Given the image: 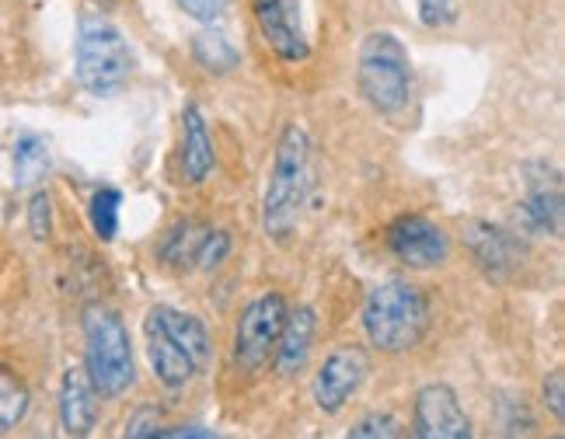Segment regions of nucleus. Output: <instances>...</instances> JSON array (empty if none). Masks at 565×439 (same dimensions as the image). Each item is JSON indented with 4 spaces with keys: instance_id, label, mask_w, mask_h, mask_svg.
Masks as SVG:
<instances>
[{
    "instance_id": "obj_1",
    "label": "nucleus",
    "mask_w": 565,
    "mask_h": 439,
    "mask_svg": "<svg viewBox=\"0 0 565 439\" xmlns=\"http://www.w3.org/2000/svg\"><path fill=\"white\" fill-rule=\"evenodd\" d=\"M311 192H315V147L308 129L290 122L279 133L269 182L263 192V213H258L263 234L269 240L287 245L300 227V216L311 203Z\"/></svg>"
},
{
    "instance_id": "obj_2",
    "label": "nucleus",
    "mask_w": 565,
    "mask_h": 439,
    "mask_svg": "<svg viewBox=\"0 0 565 439\" xmlns=\"http://www.w3.org/2000/svg\"><path fill=\"white\" fill-rule=\"evenodd\" d=\"M429 297L412 279H384L366 293L363 335L377 353H412L429 332Z\"/></svg>"
},
{
    "instance_id": "obj_3",
    "label": "nucleus",
    "mask_w": 565,
    "mask_h": 439,
    "mask_svg": "<svg viewBox=\"0 0 565 439\" xmlns=\"http://www.w3.org/2000/svg\"><path fill=\"white\" fill-rule=\"evenodd\" d=\"M356 87L363 101L384 119L405 116L416 92V74H412V56L395 32H371L360 42L356 53Z\"/></svg>"
},
{
    "instance_id": "obj_4",
    "label": "nucleus",
    "mask_w": 565,
    "mask_h": 439,
    "mask_svg": "<svg viewBox=\"0 0 565 439\" xmlns=\"http://www.w3.org/2000/svg\"><path fill=\"white\" fill-rule=\"evenodd\" d=\"M134 74V53L113 18L81 14L74 39V77L92 98H113Z\"/></svg>"
},
{
    "instance_id": "obj_5",
    "label": "nucleus",
    "mask_w": 565,
    "mask_h": 439,
    "mask_svg": "<svg viewBox=\"0 0 565 439\" xmlns=\"http://www.w3.org/2000/svg\"><path fill=\"white\" fill-rule=\"evenodd\" d=\"M84 373L92 377L98 398L113 401L137 384L134 342L113 307L92 303L84 311Z\"/></svg>"
},
{
    "instance_id": "obj_6",
    "label": "nucleus",
    "mask_w": 565,
    "mask_h": 439,
    "mask_svg": "<svg viewBox=\"0 0 565 439\" xmlns=\"http://www.w3.org/2000/svg\"><path fill=\"white\" fill-rule=\"evenodd\" d=\"M290 303L282 293L269 290L263 297H255L234 328V366L245 373H263L276 353V342L282 332V321H287Z\"/></svg>"
},
{
    "instance_id": "obj_7",
    "label": "nucleus",
    "mask_w": 565,
    "mask_h": 439,
    "mask_svg": "<svg viewBox=\"0 0 565 439\" xmlns=\"http://www.w3.org/2000/svg\"><path fill=\"white\" fill-rule=\"evenodd\" d=\"M461 240L486 279L492 282H507L513 279L527 261V240L520 237V231L489 224V220H471L461 231Z\"/></svg>"
},
{
    "instance_id": "obj_8",
    "label": "nucleus",
    "mask_w": 565,
    "mask_h": 439,
    "mask_svg": "<svg viewBox=\"0 0 565 439\" xmlns=\"http://www.w3.org/2000/svg\"><path fill=\"white\" fill-rule=\"evenodd\" d=\"M384 245L391 258L402 261L412 272L437 269L450 258V240L440 224H433L423 213H402L395 224L384 231Z\"/></svg>"
},
{
    "instance_id": "obj_9",
    "label": "nucleus",
    "mask_w": 565,
    "mask_h": 439,
    "mask_svg": "<svg viewBox=\"0 0 565 439\" xmlns=\"http://www.w3.org/2000/svg\"><path fill=\"white\" fill-rule=\"evenodd\" d=\"M371 377V356H366L363 345H339L332 349L324 363L315 373V405L324 415H339L345 405L356 398V390L363 381Z\"/></svg>"
},
{
    "instance_id": "obj_10",
    "label": "nucleus",
    "mask_w": 565,
    "mask_h": 439,
    "mask_svg": "<svg viewBox=\"0 0 565 439\" xmlns=\"http://www.w3.org/2000/svg\"><path fill=\"white\" fill-rule=\"evenodd\" d=\"M527 192L516 206V231L527 237H562L565 200H562V174L548 164L527 168Z\"/></svg>"
},
{
    "instance_id": "obj_11",
    "label": "nucleus",
    "mask_w": 565,
    "mask_h": 439,
    "mask_svg": "<svg viewBox=\"0 0 565 439\" xmlns=\"http://www.w3.org/2000/svg\"><path fill=\"white\" fill-rule=\"evenodd\" d=\"M255 29L282 63H303L311 56V39L303 32L300 0H252Z\"/></svg>"
},
{
    "instance_id": "obj_12",
    "label": "nucleus",
    "mask_w": 565,
    "mask_h": 439,
    "mask_svg": "<svg viewBox=\"0 0 565 439\" xmlns=\"http://www.w3.org/2000/svg\"><path fill=\"white\" fill-rule=\"evenodd\" d=\"M471 419L450 384H426L412 405V436L419 439H471Z\"/></svg>"
},
{
    "instance_id": "obj_13",
    "label": "nucleus",
    "mask_w": 565,
    "mask_h": 439,
    "mask_svg": "<svg viewBox=\"0 0 565 439\" xmlns=\"http://www.w3.org/2000/svg\"><path fill=\"white\" fill-rule=\"evenodd\" d=\"M143 335H147V360H150V370H154V377L161 387L168 390H182L189 387L195 377H200V363H195L185 349L171 339L164 328L154 321V318H143Z\"/></svg>"
},
{
    "instance_id": "obj_14",
    "label": "nucleus",
    "mask_w": 565,
    "mask_h": 439,
    "mask_svg": "<svg viewBox=\"0 0 565 439\" xmlns=\"http://www.w3.org/2000/svg\"><path fill=\"white\" fill-rule=\"evenodd\" d=\"M98 390L92 377L84 373V366H71L60 381L56 394V411H60V426L67 436H88L98 422Z\"/></svg>"
},
{
    "instance_id": "obj_15",
    "label": "nucleus",
    "mask_w": 565,
    "mask_h": 439,
    "mask_svg": "<svg viewBox=\"0 0 565 439\" xmlns=\"http://www.w3.org/2000/svg\"><path fill=\"white\" fill-rule=\"evenodd\" d=\"M213 164H216V147L210 137V122L203 116V108L189 101L182 108V153H179L182 179L189 185H203L210 179Z\"/></svg>"
},
{
    "instance_id": "obj_16",
    "label": "nucleus",
    "mask_w": 565,
    "mask_h": 439,
    "mask_svg": "<svg viewBox=\"0 0 565 439\" xmlns=\"http://www.w3.org/2000/svg\"><path fill=\"white\" fill-rule=\"evenodd\" d=\"M315 332H318V314L315 307H290L287 321H282V332L276 342L273 363L279 370V377H294L311 360V345H315Z\"/></svg>"
},
{
    "instance_id": "obj_17",
    "label": "nucleus",
    "mask_w": 565,
    "mask_h": 439,
    "mask_svg": "<svg viewBox=\"0 0 565 439\" xmlns=\"http://www.w3.org/2000/svg\"><path fill=\"white\" fill-rule=\"evenodd\" d=\"M150 318H154L164 332L175 339L185 353L200 363V370L210 366V356H213V342H210V332H206V324L195 318V314H185L179 311V307H168V303H158V307H150L147 311Z\"/></svg>"
},
{
    "instance_id": "obj_18",
    "label": "nucleus",
    "mask_w": 565,
    "mask_h": 439,
    "mask_svg": "<svg viewBox=\"0 0 565 439\" xmlns=\"http://www.w3.org/2000/svg\"><path fill=\"white\" fill-rule=\"evenodd\" d=\"M210 227L200 224V220H179L164 231V237L158 240V258L168 269L179 272H192L195 269V255H200L203 240H206Z\"/></svg>"
},
{
    "instance_id": "obj_19",
    "label": "nucleus",
    "mask_w": 565,
    "mask_h": 439,
    "mask_svg": "<svg viewBox=\"0 0 565 439\" xmlns=\"http://www.w3.org/2000/svg\"><path fill=\"white\" fill-rule=\"evenodd\" d=\"M189 53L213 77L234 74L237 67H242V50H237L231 42V35L221 32L216 25H203L200 32H195L192 42H189Z\"/></svg>"
},
{
    "instance_id": "obj_20",
    "label": "nucleus",
    "mask_w": 565,
    "mask_h": 439,
    "mask_svg": "<svg viewBox=\"0 0 565 439\" xmlns=\"http://www.w3.org/2000/svg\"><path fill=\"white\" fill-rule=\"evenodd\" d=\"M11 168H14V185L21 189L39 185L50 171V143L39 133H21L11 150Z\"/></svg>"
},
{
    "instance_id": "obj_21",
    "label": "nucleus",
    "mask_w": 565,
    "mask_h": 439,
    "mask_svg": "<svg viewBox=\"0 0 565 439\" xmlns=\"http://www.w3.org/2000/svg\"><path fill=\"white\" fill-rule=\"evenodd\" d=\"M32 408V390L11 366H0V436L14 432Z\"/></svg>"
},
{
    "instance_id": "obj_22",
    "label": "nucleus",
    "mask_w": 565,
    "mask_h": 439,
    "mask_svg": "<svg viewBox=\"0 0 565 439\" xmlns=\"http://www.w3.org/2000/svg\"><path fill=\"white\" fill-rule=\"evenodd\" d=\"M119 210H122V192L113 185H102L95 189L92 203H88V220H92V231L102 245H113L116 234H119Z\"/></svg>"
},
{
    "instance_id": "obj_23",
    "label": "nucleus",
    "mask_w": 565,
    "mask_h": 439,
    "mask_svg": "<svg viewBox=\"0 0 565 439\" xmlns=\"http://www.w3.org/2000/svg\"><path fill=\"white\" fill-rule=\"evenodd\" d=\"M350 436L353 439H398V436H405V429H402V422L395 419V415L371 411V415H363V419L353 422Z\"/></svg>"
},
{
    "instance_id": "obj_24",
    "label": "nucleus",
    "mask_w": 565,
    "mask_h": 439,
    "mask_svg": "<svg viewBox=\"0 0 565 439\" xmlns=\"http://www.w3.org/2000/svg\"><path fill=\"white\" fill-rule=\"evenodd\" d=\"M29 234L35 240H50L53 234V200L46 189L32 192V200H29Z\"/></svg>"
},
{
    "instance_id": "obj_25",
    "label": "nucleus",
    "mask_w": 565,
    "mask_h": 439,
    "mask_svg": "<svg viewBox=\"0 0 565 439\" xmlns=\"http://www.w3.org/2000/svg\"><path fill=\"white\" fill-rule=\"evenodd\" d=\"M227 255H231V234L210 227V234H206V240H203L200 255H195V269H200V272H213L216 266H224V258H227Z\"/></svg>"
},
{
    "instance_id": "obj_26",
    "label": "nucleus",
    "mask_w": 565,
    "mask_h": 439,
    "mask_svg": "<svg viewBox=\"0 0 565 439\" xmlns=\"http://www.w3.org/2000/svg\"><path fill=\"white\" fill-rule=\"evenodd\" d=\"M161 429H164V422H161V408H158V405H140V408L126 419V436H129V439L158 436Z\"/></svg>"
},
{
    "instance_id": "obj_27",
    "label": "nucleus",
    "mask_w": 565,
    "mask_h": 439,
    "mask_svg": "<svg viewBox=\"0 0 565 439\" xmlns=\"http://www.w3.org/2000/svg\"><path fill=\"white\" fill-rule=\"evenodd\" d=\"M175 4L192 18V21H200V25H216L227 8H231V0H175Z\"/></svg>"
},
{
    "instance_id": "obj_28",
    "label": "nucleus",
    "mask_w": 565,
    "mask_h": 439,
    "mask_svg": "<svg viewBox=\"0 0 565 439\" xmlns=\"http://www.w3.org/2000/svg\"><path fill=\"white\" fill-rule=\"evenodd\" d=\"M541 398H545V408L552 411V419L562 426L565 422V373L552 370L545 384H541Z\"/></svg>"
},
{
    "instance_id": "obj_29",
    "label": "nucleus",
    "mask_w": 565,
    "mask_h": 439,
    "mask_svg": "<svg viewBox=\"0 0 565 439\" xmlns=\"http://www.w3.org/2000/svg\"><path fill=\"white\" fill-rule=\"evenodd\" d=\"M416 8H419V21L426 29H444L458 18L454 0H416Z\"/></svg>"
}]
</instances>
